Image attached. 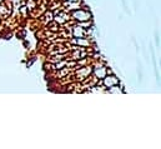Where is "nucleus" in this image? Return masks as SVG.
<instances>
[{
    "instance_id": "obj_6",
    "label": "nucleus",
    "mask_w": 161,
    "mask_h": 149,
    "mask_svg": "<svg viewBox=\"0 0 161 149\" xmlns=\"http://www.w3.org/2000/svg\"><path fill=\"white\" fill-rule=\"evenodd\" d=\"M121 2H122V5H124V8H125V10L127 12V8H126V7H127V5H126V2H125V0H121Z\"/></svg>"
},
{
    "instance_id": "obj_7",
    "label": "nucleus",
    "mask_w": 161,
    "mask_h": 149,
    "mask_svg": "<svg viewBox=\"0 0 161 149\" xmlns=\"http://www.w3.org/2000/svg\"><path fill=\"white\" fill-rule=\"evenodd\" d=\"M70 2H76V0H70Z\"/></svg>"
},
{
    "instance_id": "obj_1",
    "label": "nucleus",
    "mask_w": 161,
    "mask_h": 149,
    "mask_svg": "<svg viewBox=\"0 0 161 149\" xmlns=\"http://www.w3.org/2000/svg\"><path fill=\"white\" fill-rule=\"evenodd\" d=\"M72 15H74L75 19H77V20H80V22L91 19V14H90L89 12H84V10H77V12H75Z\"/></svg>"
},
{
    "instance_id": "obj_2",
    "label": "nucleus",
    "mask_w": 161,
    "mask_h": 149,
    "mask_svg": "<svg viewBox=\"0 0 161 149\" xmlns=\"http://www.w3.org/2000/svg\"><path fill=\"white\" fill-rule=\"evenodd\" d=\"M104 84L110 88V87H114V85L119 84V79L116 77H114V75H111V77H104Z\"/></svg>"
},
{
    "instance_id": "obj_4",
    "label": "nucleus",
    "mask_w": 161,
    "mask_h": 149,
    "mask_svg": "<svg viewBox=\"0 0 161 149\" xmlns=\"http://www.w3.org/2000/svg\"><path fill=\"white\" fill-rule=\"evenodd\" d=\"M109 92H110V93H122V90H121V89H117L116 85L110 87V90H109Z\"/></svg>"
},
{
    "instance_id": "obj_5",
    "label": "nucleus",
    "mask_w": 161,
    "mask_h": 149,
    "mask_svg": "<svg viewBox=\"0 0 161 149\" xmlns=\"http://www.w3.org/2000/svg\"><path fill=\"white\" fill-rule=\"evenodd\" d=\"M96 75H98V77H100V79H103V78L105 77V74H104V68H103L100 71H96Z\"/></svg>"
},
{
    "instance_id": "obj_3",
    "label": "nucleus",
    "mask_w": 161,
    "mask_h": 149,
    "mask_svg": "<svg viewBox=\"0 0 161 149\" xmlns=\"http://www.w3.org/2000/svg\"><path fill=\"white\" fill-rule=\"evenodd\" d=\"M74 35L77 38H83L84 35H85V31H84V29L83 28H74Z\"/></svg>"
}]
</instances>
